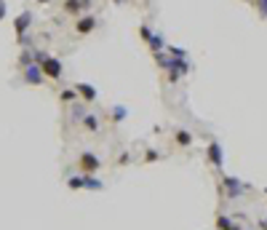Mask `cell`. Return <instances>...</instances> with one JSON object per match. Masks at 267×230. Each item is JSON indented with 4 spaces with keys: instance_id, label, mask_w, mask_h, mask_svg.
Wrapping results in <instances>:
<instances>
[{
    "instance_id": "cell-1",
    "label": "cell",
    "mask_w": 267,
    "mask_h": 230,
    "mask_svg": "<svg viewBox=\"0 0 267 230\" xmlns=\"http://www.w3.org/2000/svg\"><path fill=\"white\" fill-rule=\"evenodd\" d=\"M219 187H222L225 198H230V201H235L238 196H243L246 190H251L249 182H241L238 177H230V174H222V177H219Z\"/></svg>"
},
{
    "instance_id": "cell-2",
    "label": "cell",
    "mask_w": 267,
    "mask_h": 230,
    "mask_svg": "<svg viewBox=\"0 0 267 230\" xmlns=\"http://www.w3.org/2000/svg\"><path fill=\"white\" fill-rule=\"evenodd\" d=\"M32 22H35V16L32 11L27 8V11H22L16 19H14V32H16V43H24L27 41V32L32 30Z\"/></svg>"
},
{
    "instance_id": "cell-3",
    "label": "cell",
    "mask_w": 267,
    "mask_h": 230,
    "mask_svg": "<svg viewBox=\"0 0 267 230\" xmlns=\"http://www.w3.org/2000/svg\"><path fill=\"white\" fill-rule=\"evenodd\" d=\"M37 67H40V72H43V78H46V81H59V78H62V72H64L62 59H56V56H46V59L37 64Z\"/></svg>"
},
{
    "instance_id": "cell-4",
    "label": "cell",
    "mask_w": 267,
    "mask_h": 230,
    "mask_svg": "<svg viewBox=\"0 0 267 230\" xmlns=\"http://www.w3.org/2000/svg\"><path fill=\"white\" fill-rule=\"evenodd\" d=\"M99 27V19L94 16V14H83V16H78L75 19V35H80V37H85V35H91L94 30Z\"/></svg>"
},
{
    "instance_id": "cell-5",
    "label": "cell",
    "mask_w": 267,
    "mask_h": 230,
    "mask_svg": "<svg viewBox=\"0 0 267 230\" xmlns=\"http://www.w3.org/2000/svg\"><path fill=\"white\" fill-rule=\"evenodd\" d=\"M78 166H80V171L83 174H97V171L102 169V158L97 156V152H80L78 156Z\"/></svg>"
},
{
    "instance_id": "cell-6",
    "label": "cell",
    "mask_w": 267,
    "mask_h": 230,
    "mask_svg": "<svg viewBox=\"0 0 267 230\" xmlns=\"http://www.w3.org/2000/svg\"><path fill=\"white\" fill-rule=\"evenodd\" d=\"M206 161H208L214 169H222V166H225V150H222V145H219V139L208 142V147H206Z\"/></svg>"
},
{
    "instance_id": "cell-7",
    "label": "cell",
    "mask_w": 267,
    "mask_h": 230,
    "mask_svg": "<svg viewBox=\"0 0 267 230\" xmlns=\"http://www.w3.org/2000/svg\"><path fill=\"white\" fill-rule=\"evenodd\" d=\"M85 8H91V0H62V11L67 16H83Z\"/></svg>"
},
{
    "instance_id": "cell-8",
    "label": "cell",
    "mask_w": 267,
    "mask_h": 230,
    "mask_svg": "<svg viewBox=\"0 0 267 230\" xmlns=\"http://www.w3.org/2000/svg\"><path fill=\"white\" fill-rule=\"evenodd\" d=\"M22 78H24V83H30V86H43V81H46L43 72H40V67H37L35 62L22 67Z\"/></svg>"
},
{
    "instance_id": "cell-9",
    "label": "cell",
    "mask_w": 267,
    "mask_h": 230,
    "mask_svg": "<svg viewBox=\"0 0 267 230\" xmlns=\"http://www.w3.org/2000/svg\"><path fill=\"white\" fill-rule=\"evenodd\" d=\"M75 91H78V97L83 102H97V97H99V91L91 83H75Z\"/></svg>"
},
{
    "instance_id": "cell-10",
    "label": "cell",
    "mask_w": 267,
    "mask_h": 230,
    "mask_svg": "<svg viewBox=\"0 0 267 230\" xmlns=\"http://www.w3.org/2000/svg\"><path fill=\"white\" fill-rule=\"evenodd\" d=\"M174 142L179 147H190L195 142V137H193V131H187V129H176L174 131Z\"/></svg>"
},
{
    "instance_id": "cell-11",
    "label": "cell",
    "mask_w": 267,
    "mask_h": 230,
    "mask_svg": "<svg viewBox=\"0 0 267 230\" xmlns=\"http://www.w3.org/2000/svg\"><path fill=\"white\" fill-rule=\"evenodd\" d=\"M214 225H216V230H243L233 217H227V214H216V222Z\"/></svg>"
},
{
    "instance_id": "cell-12",
    "label": "cell",
    "mask_w": 267,
    "mask_h": 230,
    "mask_svg": "<svg viewBox=\"0 0 267 230\" xmlns=\"http://www.w3.org/2000/svg\"><path fill=\"white\" fill-rule=\"evenodd\" d=\"M83 190H104V182L97 179V174H80Z\"/></svg>"
},
{
    "instance_id": "cell-13",
    "label": "cell",
    "mask_w": 267,
    "mask_h": 230,
    "mask_svg": "<svg viewBox=\"0 0 267 230\" xmlns=\"http://www.w3.org/2000/svg\"><path fill=\"white\" fill-rule=\"evenodd\" d=\"M80 123L85 126V131H91V134H97V131L102 129V121H99V118H97V115H94V112H85V118H83Z\"/></svg>"
},
{
    "instance_id": "cell-14",
    "label": "cell",
    "mask_w": 267,
    "mask_h": 230,
    "mask_svg": "<svg viewBox=\"0 0 267 230\" xmlns=\"http://www.w3.org/2000/svg\"><path fill=\"white\" fill-rule=\"evenodd\" d=\"M147 46H150L152 54H160V51H166V37L163 35H152Z\"/></svg>"
},
{
    "instance_id": "cell-15",
    "label": "cell",
    "mask_w": 267,
    "mask_h": 230,
    "mask_svg": "<svg viewBox=\"0 0 267 230\" xmlns=\"http://www.w3.org/2000/svg\"><path fill=\"white\" fill-rule=\"evenodd\" d=\"M126 115H128V110L123 107V104H115V107L110 110V121L112 123H120V121H126Z\"/></svg>"
},
{
    "instance_id": "cell-16",
    "label": "cell",
    "mask_w": 267,
    "mask_h": 230,
    "mask_svg": "<svg viewBox=\"0 0 267 230\" xmlns=\"http://www.w3.org/2000/svg\"><path fill=\"white\" fill-rule=\"evenodd\" d=\"M59 102H64V104L78 102V91H75V89H62L59 91Z\"/></svg>"
},
{
    "instance_id": "cell-17",
    "label": "cell",
    "mask_w": 267,
    "mask_h": 230,
    "mask_svg": "<svg viewBox=\"0 0 267 230\" xmlns=\"http://www.w3.org/2000/svg\"><path fill=\"white\" fill-rule=\"evenodd\" d=\"M166 54L171 56V59H187V51L182 49V46H166Z\"/></svg>"
},
{
    "instance_id": "cell-18",
    "label": "cell",
    "mask_w": 267,
    "mask_h": 230,
    "mask_svg": "<svg viewBox=\"0 0 267 230\" xmlns=\"http://www.w3.org/2000/svg\"><path fill=\"white\" fill-rule=\"evenodd\" d=\"M160 158H163V152L155 150V147H150V150H145V158H142V161H145V164H158Z\"/></svg>"
},
{
    "instance_id": "cell-19",
    "label": "cell",
    "mask_w": 267,
    "mask_h": 230,
    "mask_svg": "<svg viewBox=\"0 0 267 230\" xmlns=\"http://www.w3.org/2000/svg\"><path fill=\"white\" fill-rule=\"evenodd\" d=\"M85 112H88V110H85L83 102H72V121H83Z\"/></svg>"
},
{
    "instance_id": "cell-20",
    "label": "cell",
    "mask_w": 267,
    "mask_h": 230,
    "mask_svg": "<svg viewBox=\"0 0 267 230\" xmlns=\"http://www.w3.org/2000/svg\"><path fill=\"white\" fill-rule=\"evenodd\" d=\"M152 35H155V32L150 30V24H139V37H142L145 43H150V37H152Z\"/></svg>"
},
{
    "instance_id": "cell-21",
    "label": "cell",
    "mask_w": 267,
    "mask_h": 230,
    "mask_svg": "<svg viewBox=\"0 0 267 230\" xmlns=\"http://www.w3.org/2000/svg\"><path fill=\"white\" fill-rule=\"evenodd\" d=\"M67 187H70V190H83L80 174H75V177H70V179H67Z\"/></svg>"
},
{
    "instance_id": "cell-22",
    "label": "cell",
    "mask_w": 267,
    "mask_h": 230,
    "mask_svg": "<svg viewBox=\"0 0 267 230\" xmlns=\"http://www.w3.org/2000/svg\"><path fill=\"white\" fill-rule=\"evenodd\" d=\"M27 64H32V49L22 51V56H19V67H27Z\"/></svg>"
},
{
    "instance_id": "cell-23",
    "label": "cell",
    "mask_w": 267,
    "mask_h": 230,
    "mask_svg": "<svg viewBox=\"0 0 267 230\" xmlns=\"http://www.w3.org/2000/svg\"><path fill=\"white\" fill-rule=\"evenodd\" d=\"M256 8H259V16L267 19V0H256Z\"/></svg>"
},
{
    "instance_id": "cell-24",
    "label": "cell",
    "mask_w": 267,
    "mask_h": 230,
    "mask_svg": "<svg viewBox=\"0 0 267 230\" xmlns=\"http://www.w3.org/2000/svg\"><path fill=\"white\" fill-rule=\"evenodd\" d=\"M131 161H134V158H131V152H123V156L118 158V166H128Z\"/></svg>"
},
{
    "instance_id": "cell-25",
    "label": "cell",
    "mask_w": 267,
    "mask_h": 230,
    "mask_svg": "<svg viewBox=\"0 0 267 230\" xmlns=\"http://www.w3.org/2000/svg\"><path fill=\"white\" fill-rule=\"evenodd\" d=\"M6 14H8V6H6V0H0V22L6 19Z\"/></svg>"
},
{
    "instance_id": "cell-26",
    "label": "cell",
    "mask_w": 267,
    "mask_h": 230,
    "mask_svg": "<svg viewBox=\"0 0 267 230\" xmlns=\"http://www.w3.org/2000/svg\"><path fill=\"white\" fill-rule=\"evenodd\" d=\"M256 225H259V230H267V214L259 219V222H256Z\"/></svg>"
},
{
    "instance_id": "cell-27",
    "label": "cell",
    "mask_w": 267,
    "mask_h": 230,
    "mask_svg": "<svg viewBox=\"0 0 267 230\" xmlns=\"http://www.w3.org/2000/svg\"><path fill=\"white\" fill-rule=\"evenodd\" d=\"M35 3H37V6H46V3H51V0H35Z\"/></svg>"
},
{
    "instance_id": "cell-28",
    "label": "cell",
    "mask_w": 267,
    "mask_h": 230,
    "mask_svg": "<svg viewBox=\"0 0 267 230\" xmlns=\"http://www.w3.org/2000/svg\"><path fill=\"white\" fill-rule=\"evenodd\" d=\"M112 3H118V6H120V3H126V0H112Z\"/></svg>"
},
{
    "instance_id": "cell-29",
    "label": "cell",
    "mask_w": 267,
    "mask_h": 230,
    "mask_svg": "<svg viewBox=\"0 0 267 230\" xmlns=\"http://www.w3.org/2000/svg\"><path fill=\"white\" fill-rule=\"evenodd\" d=\"M264 196H267V187H264Z\"/></svg>"
},
{
    "instance_id": "cell-30",
    "label": "cell",
    "mask_w": 267,
    "mask_h": 230,
    "mask_svg": "<svg viewBox=\"0 0 267 230\" xmlns=\"http://www.w3.org/2000/svg\"><path fill=\"white\" fill-rule=\"evenodd\" d=\"M246 3H251V0H246Z\"/></svg>"
}]
</instances>
